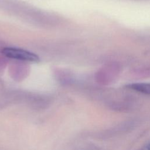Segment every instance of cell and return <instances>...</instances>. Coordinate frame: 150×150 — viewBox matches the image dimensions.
<instances>
[{
    "label": "cell",
    "instance_id": "3",
    "mask_svg": "<svg viewBox=\"0 0 150 150\" xmlns=\"http://www.w3.org/2000/svg\"><path fill=\"white\" fill-rule=\"evenodd\" d=\"M146 150H150V142H149L146 145Z\"/></svg>",
    "mask_w": 150,
    "mask_h": 150
},
{
    "label": "cell",
    "instance_id": "1",
    "mask_svg": "<svg viewBox=\"0 0 150 150\" xmlns=\"http://www.w3.org/2000/svg\"><path fill=\"white\" fill-rule=\"evenodd\" d=\"M2 53L7 57L29 62H38L39 57L33 53L28 50L16 48L5 47L2 50Z\"/></svg>",
    "mask_w": 150,
    "mask_h": 150
},
{
    "label": "cell",
    "instance_id": "2",
    "mask_svg": "<svg viewBox=\"0 0 150 150\" xmlns=\"http://www.w3.org/2000/svg\"><path fill=\"white\" fill-rule=\"evenodd\" d=\"M127 88L145 94H150V83H132L126 86Z\"/></svg>",
    "mask_w": 150,
    "mask_h": 150
}]
</instances>
